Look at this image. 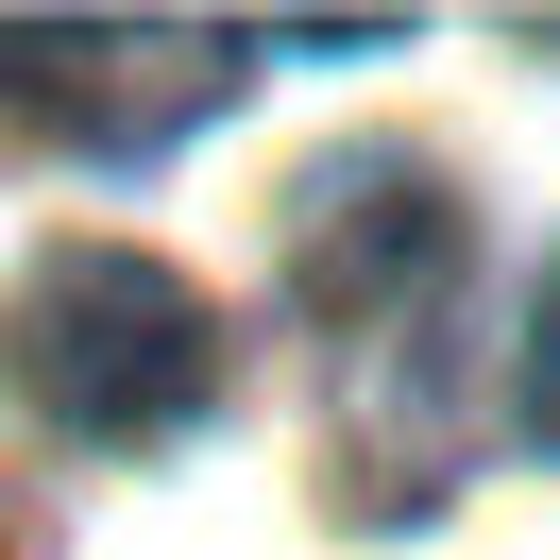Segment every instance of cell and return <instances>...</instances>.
Listing matches in <instances>:
<instances>
[{
	"mask_svg": "<svg viewBox=\"0 0 560 560\" xmlns=\"http://www.w3.org/2000/svg\"><path fill=\"white\" fill-rule=\"evenodd\" d=\"M526 442H560V272H544V323H526Z\"/></svg>",
	"mask_w": 560,
	"mask_h": 560,
	"instance_id": "277c9868",
	"label": "cell"
},
{
	"mask_svg": "<svg viewBox=\"0 0 560 560\" xmlns=\"http://www.w3.org/2000/svg\"><path fill=\"white\" fill-rule=\"evenodd\" d=\"M238 51L255 35H205V18H18L0 35V119H51L85 153H171L187 119L238 103Z\"/></svg>",
	"mask_w": 560,
	"mask_h": 560,
	"instance_id": "7a4b0ae2",
	"label": "cell"
},
{
	"mask_svg": "<svg viewBox=\"0 0 560 560\" xmlns=\"http://www.w3.org/2000/svg\"><path fill=\"white\" fill-rule=\"evenodd\" d=\"M442 272H458L442 153L374 137V153H323V171L289 187V306H306V323H340V340H408Z\"/></svg>",
	"mask_w": 560,
	"mask_h": 560,
	"instance_id": "3957f363",
	"label": "cell"
},
{
	"mask_svg": "<svg viewBox=\"0 0 560 560\" xmlns=\"http://www.w3.org/2000/svg\"><path fill=\"white\" fill-rule=\"evenodd\" d=\"M221 306L137 238H51L35 272L0 289V390L85 458H153L221 408Z\"/></svg>",
	"mask_w": 560,
	"mask_h": 560,
	"instance_id": "6da1fadb",
	"label": "cell"
}]
</instances>
